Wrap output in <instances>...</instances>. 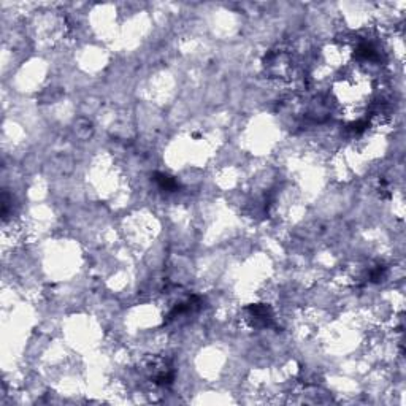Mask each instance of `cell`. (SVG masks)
<instances>
[{
  "instance_id": "cell-1",
  "label": "cell",
  "mask_w": 406,
  "mask_h": 406,
  "mask_svg": "<svg viewBox=\"0 0 406 406\" xmlns=\"http://www.w3.org/2000/svg\"><path fill=\"white\" fill-rule=\"evenodd\" d=\"M154 180H156V183H157L162 189H165V190H176L178 187H180V183H178L175 178L168 176V175L156 173L154 175Z\"/></svg>"
}]
</instances>
